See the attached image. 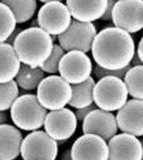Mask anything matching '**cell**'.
I'll list each match as a JSON object with an SVG mask.
<instances>
[{"label": "cell", "mask_w": 143, "mask_h": 160, "mask_svg": "<svg viewBox=\"0 0 143 160\" xmlns=\"http://www.w3.org/2000/svg\"><path fill=\"white\" fill-rule=\"evenodd\" d=\"M91 50L97 65L115 71L130 64L135 53V45L128 32L117 27H109L95 35Z\"/></svg>", "instance_id": "obj_1"}, {"label": "cell", "mask_w": 143, "mask_h": 160, "mask_svg": "<svg viewBox=\"0 0 143 160\" xmlns=\"http://www.w3.org/2000/svg\"><path fill=\"white\" fill-rule=\"evenodd\" d=\"M51 36L40 27H30L16 38L13 48L20 62L39 67L49 57L53 49Z\"/></svg>", "instance_id": "obj_2"}, {"label": "cell", "mask_w": 143, "mask_h": 160, "mask_svg": "<svg viewBox=\"0 0 143 160\" xmlns=\"http://www.w3.org/2000/svg\"><path fill=\"white\" fill-rule=\"evenodd\" d=\"M47 110L39 103L36 95L19 97L11 108V117L17 128L26 131H36L44 125Z\"/></svg>", "instance_id": "obj_3"}, {"label": "cell", "mask_w": 143, "mask_h": 160, "mask_svg": "<svg viewBox=\"0 0 143 160\" xmlns=\"http://www.w3.org/2000/svg\"><path fill=\"white\" fill-rule=\"evenodd\" d=\"M128 92L123 80L116 76H106L99 79L93 90V101L101 110L118 111L128 99Z\"/></svg>", "instance_id": "obj_4"}, {"label": "cell", "mask_w": 143, "mask_h": 160, "mask_svg": "<svg viewBox=\"0 0 143 160\" xmlns=\"http://www.w3.org/2000/svg\"><path fill=\"white\" fill-rule=\"evenodd\" d=\"M36 97L39 103L47 110H59L71 100V85L60 76H47L39 84Z\"/></svg>", "instance_id": "obj_5"}, {"label": "cell", "mask_w": 143, "mask_h": 160, "mask_svg": "<svg viewBox=\"0 0 143 160\" xmlns=\"http://www.w3.org/2000/svg\"><path fill=\"white\" fill-rule=\"evenodd\" d=\"M39 26L49 35H59L67 30L72 22L67 7L60 1L51 0L38 12Z\"/></svg>", "instance_id": "obj_6"}, {"label": "cell", "mask_w": 143, "mask_h": 160, "mask_svg": "<svg viewBox=\"0 0 143 160\" xmlns=\"http://www.w3.org/2000/svg\"><path fill=\"white\" fill-rule=\"evenodd\" d=\"M20 154L23 160H55L58 144L45 131H34L23 138Z\"/></svg>", "instance_id": "obj_7"}, {"label": "cell", "mask_w": 143, "mask_h": 160, "mask_svg": "<svg viewBox=\"0 0 143 160\" xmlns=\"http://www.w3.org/2000/svg\"><path fill=\"white\" fill-rule=\"evenodd\" d=\"M97 35V30L92 23H83L72 19L67 30L58 36L61 48L65 52L78 50L85 53L91 49Z\"/></svg>", "instance_id": "obj_8"}, {"label": "cell", "mask_w": 143, "mask_h": 160, "mask_svg": "<svg viewBox=\"0 0 143 160\" xmlns=\"http://www.w3.org/2000/svg\"><path fill=\"white\" fill-rule=\"evenodd\" d=\"M112 21L115 27L135 33L143 27V0H119L113 7Z\"/></svg>", "instance_id": "obj_9"}, {"label": "cell", "mask_w": 143, "mask_h": 160, "mask_svg": "<svg viewBox=\"0 0 143 160\" xmlns=\"http://www.w3.org/2000/svg\"><path fill=\"white\" fill-rule=\"evenodd\" d=\"M92 62L86 54L78 50H72L64 54L59 64L60 77L69 84L81 83L90 76Z\"/></svg>", "instance_id": "obj_10"}, {"label": "cell", "mask_w": 143, "mask_h": 160, "mask_svg": "<svg viewBox=\"0 0 143 160\" xmlns=\"http://www.w3.org/2000/svg\"><path fill=\"white\" fill-rule=\"evenodd\" d=\"M77 120L75 113L63 108L48 113L44 122L45 132L57 142L65 141L76 132Z\"/></svg>", "instance_id": "obj_11"}, {"label": "cell", "mask_w": 143, "mask_h": 160, "mask_svg": "<svg viewBox=\"0 0 143 160\" xmlns=\"http://www.w3.org/2000/svg\"><path fill=\"white\" fill-rule=\"evenodd\" d=\"M72 160H108V143L94 134H83L74 142L71 149Z\"/></svg>", "instance_id": "obj_12"}, {"label": "cell", "mask_w": 143, "mask_h": 160, "mask_svg": "<svg viewBox=\"0 0 143 160\" xmlns=\"http://www.w3.org/2000/svg\"><path fill=\"white\" fill-rule=\"evenodd\" d=\"M118 129L115 116L98 108L91 111L83 120V134H94L106 142L117 135Z\"/></svg>", "instance_id": "obj_13"}, {"label": "cell", "mask_w": 143, "mask_h": 160, "mask_svg": "<svg viewBox=\"0 0 143 160\" xmlns=\"http://www.w3.org/2000/svg\"><path fill=\"white\" fill-rule=\"evenodd\" d=\"M143 101L132 99L118 110L116 120L118 128L136 137L143 135Z\"/></svg>", "instance_id": "obj_14"}, {"label": "cell", "mask_w": 143, "mask_h": 160, "mask_svg": "<svg viewBox=\"0 0 143 160\" xmlns=\"http://www.w3.org/2000/svg\"><path fill=\"white\" fill-rule=\"evenodd\" d=\"M108 160H143V143L131 134L116 135L108 141Z\"/></svg>", "instance_id": "obj_15"}, {"label": "cell", "mask_w": 143, "mask_h": 160, "mask_svg": "<svg viewBox=\"0 0 143 160\" xmlns=\"http://www.w3.org/2000/svg\"><path fill=\"white\" fill-rule=\"evenodd\" d=\"M107 5V0L66 1V6L73 19L83 23H91L100 19Z\"/></svg>", "instance_id": "obj_16"}, {"label": "cell", "mask_w": 143, "mask_h": 160, "mask_svg": "<svg viewBox=\"0 0 143 160\" xmlns=\"http://www.w3.org/2000/svg\"><path fill=\"white\" fill-rule=\"evenodd\" d=\"M23 135L15 126L0 125V160H15L20 154Z\"/></svg>", "instance_id": "obj_17"}, {"label": "cell", "mask_w": 143, "mask_h": 160, "mask_svg": "<svg viewBox=\"0 0 143 160\" xmlns=\"http://www.w3.org/2000/svg\"><path fill=\"white\" fill-rule=\"evenodd\" d=\"M21 62L13 46L0 43V83L11 82L15 78Z\"/></svg>", "instance_id": "obj_18"}, {"label": "cell", "mask_w": 143, "mask_h": 160, "mask_svg": "<svg viewBox=\"0 0 143 160\" xmlns=\"http://www.w3.org/2000/svg\"><path fill=\"white\" fill-rule=\"evenodd\" d=\"M95 84L94 79L90 76L81 83L72 84V97L68 105L76 109H81L93 103V90Z\"/></svg>", "instance_id": "obj_19"}, {"label": "cell", "mask_w": 143, "mask_h": 160, "mask_svg": "<svg viewBox=\"0 0 143 160\" xmlns=\"http://www.w3.org/2000/svg\"><path fill=\"white\" fill-rule=\"evenodd\" d=\"M45 76V73L39 67L32 68L21 64L19 72L15 77L18 87L25 90H33L38 88L39 84Z\"/></svg>", "instance_id": "obj_20"}, {"label": "cell", "mask_w": 143, "mask_h": 160, "mask_svg": "<svg viewBox=\"0 0 143 160\" xmlns=\"http://www.w3.org/2000/svg\"><path fill=\"white\" fill-rule=\"evenodd\" d=\"M1 2L8 6L15 16L16 23H25L35 13L37 2L35 0H2Z\"/></svg>", "instance_id": "obj_21"}, {"label": "cell", "mask_w": 143, "mask_h": 160, "mask_svg": "<svg viewBox=\"0 0 143 160\" xmlns=\"http://www.w3.org/2000/svg\"><path fill=\"white\" fill-rule=\"evenodd\" d=\"M143 66L132 67L128 70L124 78L128 94L134 99H143Z\"/></svg>", "instance_id": "obj_22"}, {"label": "cell", "mask_w": 143, "mask_h": 160, "mask_svg": "<svg viewBox=\"0 0 143 160\" xmlns=\"http://www.w3.org/2000/svg\"><path fill=\"white\" fill-rule=\"evenodd\" d=\"M15 18L11 10L0 2V43H5L16 28Z\"/></svg>", "instance_id": "obj_23"}, {"label": "cell", "mask_w": 143, "mask_h": 160, "mask_svg": "<svg viewBox=\"0 0 143 160\" xmlns=\"http://www.w3.org/2000/svg\"><path fill=\"white\" fill-rule=\"evenodd\" d=\"M19 90L15 81L0 83V111H8L19 97Z\"/></svg>", "instance_id": "obj_24"}, {"label": "cell", "mask_w": 143, "mask_h": 160, "mask_svg": "<svg viewBox=\"0 0 143 160\" xmlns=\"http://www.w3.org/2000/svg\"><path fill=\"white\" fill-rule=\"evenodd\" d=\"M65 54V51L58 44L53 45L52 52L47 60L39 67L44 72L56 73L59 71L60 59Z\"/></svg>", "instance_id": "obj_25"}, {"label": "cell", "mask_w": 143, "mask_h": 160, "mask_svg": "<svg viewBox=\"0 0 143 160\" xmlns=\"http://www.w3.org/2000/svg\"><path fill=\"white\" fill-rule=\"evenodd\" d=\"M132 67V65L129 64L128 66L125 67L124 68L121 69L120 70H108L102 68L101 67H99L98 65H96L94 66L93 69V73L95 77L100 79L106 76H116L122 80L124 78L125 75L129 69Z\"/></svg>", "instance_id": "obj_26"}, {"label": "cell", "mask_w": 143, "mask_h": 160, "mask_svg": "<svg viewBox=\"0 0 143 160\" xmlns=\"http://www.w3.org/2000/svg\"><path fill=\"white\" fill-rule=\"evenodd\" d=\"M97 109H98V107L95 105V103H92L88 107H85L81 109H77V110L76 111V113H74L76 120L80 122L83 121L85 118L89 113H90L91 111Z\"/></svg>", "instance_id": "obj_27"}, {"label": "cell", "mask_w": 143, "mask_h": 160, "mask_svg": "<svg viewBox=\"0 0 143 160\" xmlns=\"http://www.w3.org/2000/svg\"><path fill=\"white\" fill-rule=\"evenodd\" d=\"M117 1L114 0H109L108 1V5L106 9L104 15L102 16L101 18L99 19L103 21H110L112 20V13L113 10V7Z\"/></svg>", "instance_id": "obj_28"}, {"label": "cell", "mask_w": 143, "mask_h": 160, "mask_svg": "<svg viewBox=\"0 0 143 160\" xmlns=\"http://www.w3.org/2000/svg\"><path fill=\"white\" fill-rule=\"evenodd\" d=\"M23 31V30L20 28H16L15 30L12 33V34L10 35V37L8 38L7 41L5 42V43H8L9 45L13 46V43L15 41L16 38L17 37V35Z\"/></svg>", "instance_id": "obj_29"}, {"label": "cell", "mask_w": 143, "mask_h": 160, "mask_svg": "<svg viewBox=\"0 0 143 160\" xmlns=\"http://www.w3.org/2000/svg\"><path fill=\"white\" fill-rule=\"evenodd\" d=\"M137 53V54L138 56V57L140 58V60L141 61L143 62V37L141 39V40L140 41L139 45L137 46V52H136Z\"/></svg>", "instance_id": "obj_30"}, {"label": "cell", "mask_w": 143, "mask_h": 160, "mask_svg": "<svg viewBox=\"0 0 143 160\" xmlns=\"http://www.w3.org/2000/svg\"><path fill=\"white\" fill-rule=\"evenodd\" d=\"M143 62L140 60L137 54V53L135 52V54L132 58V60L131 61V63H132V64H131V65H133V67L141 66V65H143Z\"/></svg>", "instance_id": "obj_31"}, {"label": "cell", "mask_w": 143, "mask_h": 160, "mask_svg": "<svg viewBox=\"0 0 143 160\" xmlns=\"http://www.w3.org/2000/svg\"><path fill=\"white\" fill-rule=\"evenodd\" d=\"M60 160H72L71 154V149H67L66 151H64L60 157Z\"/></svg>", "instance_id": "obj_32"}, {"label": "cell", "mask_w": 143, "mask_h": 160, "mask_svg": "<svg viewBox=\"0 0 143 160\" xmlns=\"http://www.w3.org/2000/svg\"><path fill=\"white\" fill-rule=\"evenodd\" d=\"M8 121V114L4 111H0V125L7 124Z\"/></svg>", "instance_id": "obj_33"}, {"label": "cell", "mask_w": 143, "mask_h": 160, "mask_svg": "<svg viewBox=\"0 0 143 160\" xmlns=\"http://www.w3.org/2000/svg\"><path fill=\"white\" fill-rule=\"evenodd\" d=\"M30 27H39L37 19H34L30 24Z\"/></svg>", "instance_id": "obj_34"}, {"label": "cell", "mask_w": 143, "mask_h": 160, "mask_svg": "<svg viewBox=\"0 0 143 160\" xmlns=\"http://www.w3.org/2000/svg\"><path fill=\"white\" fill-rule=\"evenodd\" d=\"M50 36H51V40H52L53 43L55 42L57 40V38H58V37H57V35H50Z\"/></svg>", "instance_id": "obj_35"}]
</instances>
